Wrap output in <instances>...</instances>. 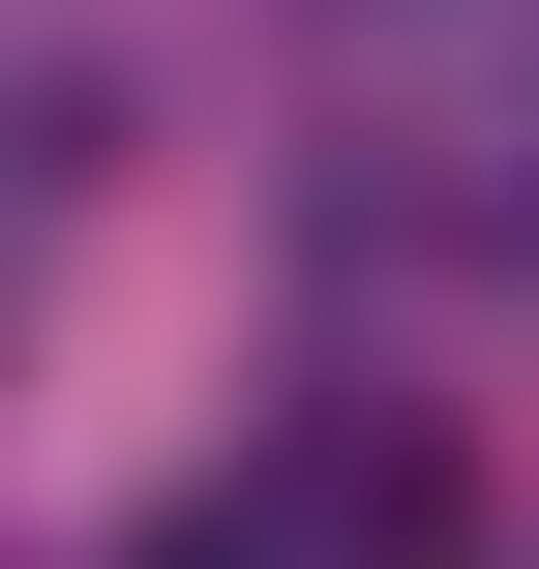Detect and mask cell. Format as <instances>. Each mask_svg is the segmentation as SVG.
<instances>
[{
	"mask_svg": "<svg viewBox=\"0 0 539 569\" xmlns=\"http://www.w3.org/2000/svg\"><path fill=\"white\" fill-rule=\"evenodd\" d=\"M300 60H330V210L360 240H480L539 270V0H300Z\"/></svg>",
	"mask_w": 539,
	"mask_h": 569,
	"instance_id": "obj_1",
	"label": "cell"
}]
</instances>
